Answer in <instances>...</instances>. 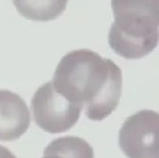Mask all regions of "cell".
Returning <instances> with one entry per match:
<instances>
[{
	"label": "cell",
	"mask_w": 159,
	"mask_h": 158,
	"mask_svg": "<svg viewBox=\"0 0 159 158\" xmlns=\"http://www.w3.org/2000/svg\"><path fill=\"white\" fill-rule=\"evenodd\" d=\"M122 82L116 64L87 49L62 57L52 81L57 92L84 108L86 116L93 121H102L117 108Z\"/></svg>",
	"instance_id": "1"
},
{
	"label": "cell",
	"mask_w": 159,
	"mask_h": 158,
	"mask_svg": "<svg viewBox=\"0 0 159 158\" xmlns=\"http://www.w3.org/2000/svg\"><path fill=\"white\" fill-rule=\"evenodd\" d=\"M114 22L110 47L126 59H139L158 44L159 0H111Z\"/></svg>",
	"instance_id": "2"
},
{
	"label": "cell",
	"mask_w": 159,
	"mask_h": 158,
	"mask_svg": "<svg viewBox=\"0 0 159 158\" xmlns=\"http://www.w3.org/2000/svg\"><path fill=\"white\" fill-rule=\"evenodd\" d=\"M82 108L57 92L51 82L37 89L32 99L34 120L43 131L61 133L73 128L80 117Z\"/></svg>",
	"instance_id": "3"
},
{
	"label": "cell",
	"mask_w": 159,
	"mask_h": 158,
	"mask_svg": "<svg viewBox=\"0 0 159 158\" xmlns=\"http://www.w3.org/2000/svg\"><path fill=\"white\" fill-rule=\"evenodd\" d=\"M159 115L152 110H142L126 119L118 144L128 158H159Z\"/></svg>",
	"instance_id": "4"
},
{
	"label": "cell",
	"mask_w": 159,
	"mask_h": 158,
	"mask_svg": "<svg viewBox=\"0 0 159 158\" xmlns=\"http://www.w3.org/2000/svg\"><path fill=\"white\" fill-rule=\"evenodd\" d=\"M31 124V115L20 95L0 90V141L20 138Z\"/></svg>",
	"instance_id": "5"
},
{
	"label": "cell",
	"mask_w": 159,
	"mask_h": 158,
	"mask_svg": "<svg viewBox=\"0 0 159 158\" xmlns=\"http://www.w3.org/2000/svg\"><path fill=\"white\" fill-rule=\"evenodd\" d=\"M21 16L37 22H48L58 18L66 10L68 0H12Z\"/></svg>",
	"instance_id": "6"
},
{
	"label": "cell",
	"mask_w": 159,
	"mask_h": 158,
	"mask_svg": "<svg viewBox=\"0 0 159 158\" xmlns=\"http://www.w3.org/2000/svg\"><path fill=\"white\" fill-rule=\"evenodd\" d=\"M42 158H94V152L84 139L64 136L52 141L45 148Z\"/></svg>",
	"instance_id": "7"
},
{
	"label": "cell",
	"mask_w": 159,
	"mask_h": 158,
	"mask_svg": "<svg viewBox=\"0 0 159 158\" xmlns=\"http://www.w3.org/2000/svg\"><path fill=\"white\" fill-rule=\"evenodd\" d=\"M0 158H16L14 154L7 148L0 146Z\"/></svg>",
	"instance_id": "8"
}]
</instances>
